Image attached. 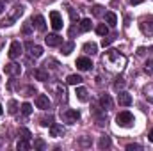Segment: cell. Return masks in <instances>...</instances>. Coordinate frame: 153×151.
<instances>
[{
  "instance_id": "obj_1",
  "label": "cell",
  "mask_w": 153,
  "mask_h": 151,
  "mask_svg": "<svg viewBox=\"0 0 153 151\" xmlns=\"http://www.w3.org/2000/svg\"><path fill=\"white\" fill-rule=\"evenodd\" d=\"M103 64L112 71H121L126 66V57L123 53H119L117 50H109L103 57Z\"/></svg>"
},
{
  "instance_id": "obj_2",
  "label": "cell",
  "mask_w": 153,
  "mask_h": 151,
  "mask_svg": "<svg viewBox=\"0 0 153 151\" xmlns=\"http://www.w3.org/2000/svg\"><path fill=\"white\" fill-rule=\"evenodd\" d=\"M116 123L119 126H130L134 123V115H132V112H128V110H123V112H119L116 115Z\"/></svg>"
},
{
  "instance_id": "obj_3",
  "label": "cell",
  "mask_w": 153,
  "mask_h": 151,
  "mask_svg": "<svg viewBox=\"0 0 153 151\" xmlns=\"http://www.w3.org/2000/svg\"><path fill=\"white\" fill-rule=\"evenodd\" d=\"M22 50H23L22 43H20V41H13L11 46H9V57H11V59H18V57L22 55Z\"/></svg>"
},
{
  "instance_id": "obj_4",
  "label": "cell",
  "mask_w": 153,
  "mask_h": 151,
  "mask_svg": "<svg viewBox=\"0 0 153 151\" xmlns=\"http://www.w3.org/2000/svg\"><path fill=\"white\" fill-rule=\"evenodd\" d=\"M4 71H5V75H9V76H20L22 68H20V64H16V62H9V64L4 66Z\"/></svg>"
},
{
  "instance_id": "obj_5",
  "label": "cell",
  "mask_w": 153,
  "mask_h": 151,
  "mask_svg": "<svg viewBox=\"0 0 153 151\" xmlns=\"http://www.w3.org/2000/svg\"><path fill=\"white\" fill-rule=\"evenodd\" d=\"M50 21H52L53 30H61V29H62V16H61L57 11H52V13H50Z\"/></svg>"
},
{
  "instance_id": "obj_6",
  "label": "cell",
  "mask_w": 153,
  "mask_h": 151,
  "mask_svg": "<svg viewBox=\"0 0 153 151\" xmlns=\"http://www.w3.org/2000/svg\"><path fill=\"white\" fill-rule=\"evenodd\" d=\"M139 27H141V30H143L144 34L152 36L153 34V18H143L141 23H139Z\"/></svg>"
},
{
  "instance_id": "obj_7",
  "label": "cell",
  "mask_w": 153,
  "mask_h": 151,
  "mask_svg": "<svg viewBox=\"0 0 153 151\" xmlns=\"http://www.w3.org/2000/svg\"><path fill=\"white\" fill-rule=\"evenodd\" d=\"M36 107L41 109V110L50 109V100H48L46 94H38V96H36Z\"/></svg>"
},
{
  "instance_id": "obj_8",
  "label": "cell",
  "mask_w": 153,
  "mask_h": 151,
  "mask_svg": "<svg viewBox=\"0 0 153 151\" xmlns=\"http://www.w3.org/2000/svg\"><path fill=\"white\" fill-rule=\"evenodd\" d=\"M76 68H78L80 71H87V70L93 68V62H91V59H87V57H80V59H76Z\"/></svg>"
},
{
  "instance_id": "obj_9",
  "label": "cell",
  "mask_w": 153,
  "mask_h": 151,
  "mask_svg": "<svg viewBox=\"0 0 153 151\" xmlns=\"http://www.w3.org/2000/svg\"><path fill=\"white\" fill-rule=\"evenodd\" d=\"M117 103L123 105V107H128V105L132 103V96H130L126 91H119V94H117Z\"/></svg>"
},
{
  "instance_id": "obj_10",
  "label": "cell",
  "mask_w": 153,
  "mask_h": 151,
  "mask_svg": "<svg viewBox=\"0 0 153 151\" xmlns=\"http://www.w3.org/2000/svg\"><path fill=\"white\" fill-rule=\"evenodd\" d=\"M27 50H29V53H30V57H34V59H38L43 55V48L38 46V44H32L30 41L27 43Z\"/></svg>"
},
{
  "instance_id": "obj_11",
  "label": "cell",
  "mask_w": 153,
  "mask_h": 151,
  "mask_svg": "<svg viewBox=\"0 0 153 151\" xmlns=\"http://www.w3.org/2000/svg\"><path fill=\"white\" fill-rule=\"evenodd\" d=\"M45 41H46L48 46H59V44H62V38L59 34H48L45 38Z\"/></svg>"
},
{
  "instance_id": "obj_12",
  "label": "cell",
  "mask_w": 153,
  "mask_h": 151,
  "mask_svg": "<svg viewBox=\"0 0 153 151\" xmlns=\"http://www.w3.org/2000/svg\"><path fill=\"white\" fill-rule=\"evenodd\" d=\"M50 135H52V137H62V135H64V128H62V124L52 123V124H50Z\"/></svg>"
},
{
  "instance_id": "obj_13",
  "label": "cell",
  "mask_w": 153,
  "mask_h": 151,
  "mask_svg": "<svg viewBox=\"0 0 153 151\" xmlns=\"http://www.w3.org/2000/svg\"><path fill=\"white\" fill-rule=\"evenodd\" d=\"M64 117H66V121L68 123H76L78 119H80V112L78 110H66V114H64Z\"/></svg>"
},
{
  "instance_id": "obj_14",
  "label": "cell",
  "mask_w": 153,
  "mask_h": 151,
  "mask_svg": "<svg viewBox=\"0 0 153 151\" xmlns=\"http://www.w3.org/2000/svg\"><path fill=\"white\" fill-rule=\"evenodd\" d=\"M82 50L85 52V53H89V55H94V53H98V44L96 43H85L84 46H82Z\"/></svg>"
},
{
  "instance_id": "obj_15",
  "label": "cell",
  "mask_w": 153,
  "mask_h": 151,
  "mask_svg": "<svg viewBox=\"0 0 153 151\" xmlns=\"http://www.w3.org/2000/svg\"><path fill=\"white\" fill-rule=\"evenodd\" d=\"M100 105H102L103 110H111V109H112V100H111V96H109V94H103V96L100 98Z\"/></svg>"
},
{
  "instance_id": "obj_16",
  "label": "cell",
  "mask_w": 153,
  "mask_h": 151,
  "mask_svg": "<svg viewBox=\"0 0 153 151\" xmlns=\"http://www.w3.org/2000/svg\"><path fill=\"white\" fill-rule=\"evenodd\" d=\"M29 148H30L29 139H20V141H18V144H16V150H18V151H27Z\"/></svg>"
},
{
  "instance_id": "obj_17",
  "label": "cell",
  "mask_w": 153,
  "mask_h": 151,
  "mask_svg": "<svg viewBox=\"0 0 153 151\" xmlns=\"http://www.w3.org/2000/svg\"><path fill=\"white\" fill-rule=\"evenodd\" d=\"M66 82H68L70 85H80L84 80H82V76L80 75H70L68 78H66Z\"/></svg>"
},
{
  "instance_id": "obj_18",
  "label": "cell",
  "mask_w": 153,
  "mask_h": 151,
  "mask_svg": "<svg viewBox=\"0 0 153 151\" xmlns=\"http://www.w3.org/2000/svg\"><path fill=\"white\" fill-rule=\"evenodd\" d=\"M76 98H78L80 101H87V100H89L87 89H85V87H78V89H76Z\"/></svg>"
},
{
  "instance_id": "obj_19",
  "label": "cell",
  "mask_w": 153,
  "mask_h": 151,
  "mask_svg": "<svg viewBox=\"0 0 153 151\" xmlns=\"http://www.w3.org/2000/svg\"><path fill=\"white\" fill-rule=\"evenodd\" d=\"M111 144H112V142H111V137H107V135H105V137H102V139H100L98 148H100V150H109V148H111Z\"/></svg>"
},
{
  "instance_id": "obj_20",
  "label": "cell",
  "mask_w": 153,
  "mask_h": 151,
  "mask_svg": "<svg viewBox=\"0 0 153 151\" xmlns=\"http://www.w3.org/2000/svg\"><path fill=\"white\" fill-rule=\"evenodd\" d=\"M36 29L41 30V32H45V30H46V21H45V18H43V16H36Z\"/></svg>"
},
{
  "instance_id": "obj_21",
  "label": "cell",
  "mask_w": 153,
  "mask_h": 151,
  "mask_svg": "<svg viewBox=\"0 0 153 151\" xmlns=\"http://www.w3.org/2000/svg\"><path fill=\"white\" fill-rule=\"evenodd\" d=\"M91 27H93V23H91V20H89V18H84V20L80 21V30L87 32V30H91Z\"/></svg>"
},
{
  "instance_id": "obj_22",
  "label": "cell",
  "mask_w": 153,
  "mask_h": 151,
  "mask_svg": "<svg viewBox=\"0 0 153 151\" xmlns=\"http://www.w3.org/2000/svg\"><path fill=\"white\" fill-rule=\"evenodd\" d=\"M96 32H98V36H102V38H105V36L109 34V27H107L105 23H100V25L96 27Z\"/></svg>"
},
{
  "instance_id": "obj_23",
  "label": "cell",
  "mask_w": 153,
  "mask_h": 151,
  "mask_svg": "<svg viewBox=\"0 0 153 151\" xmlns=\"http://www.w3.org/2000/svg\"><path fill=\"white\" fill-rule=\"evenodd\" d=\"M34 76H36L38 80H41V82H46V80H48V73H46L45 70H36V71H34Z\"/></svg>"
},
{
  "instance_id": "obj_24",
  "label": "cell",
  "mask_w": 153,
  "mask_h": 151,
  "mask_svg": "<svg viewBox=\"0 0 153 151\" xmlns=\"http://www.w3.org/2000/svg\"><path fill=\"white\" fill-rule=\"evenodd\" d=\"M73 48H75V44L70 41V43H62V53L64 55H70L71 52H73Z\"/></svg>"
},
{
  "instance_id": "obj_25",
  "label": "cell",
  "mask_w": 153,
  "mask_h": 151,
  "mask_svg": "<svg viewBox=\"0 0 153 151\" xmlns=\"http://www.w3.org/2000/svg\"><path fill=\"white\" fill-rule=\"evenodd\" d=\"M105 20H107V23H109L111 27H114L116 23H117V16H116L114 13H107V14H105Z\"/></svg>"
},
{
  "instance_id": "obj_26",
  "label": "cell",
  "mask_w": 153,
  "mask_h": 151,
  "mask_svg": "<svg viewBox=\"0 0 153 151\" xmlns=\"http://www.w3.org/2000/svg\"><path fill=\"white\" fill-rule=\"evenodd\" d=\"M78 144H80L82 148H89V146L93 144V141H91V137H82V139L78 141Z\"/></svg>"
},
{
  "instance_id": "obj_27",
  "label": "cell",
  "mask_w": 153,
  "mask_h": 151,
  "mask_svg": "<svg viewBox=\"0 0 153 151\" xmlns=\"http://www.w3.org/2000/svg\"><path fill=\"white\" fill-rule=\"evenodd\" d=\"M125 84H126V82H125V78H121V76H119V78H116V82H114V89H116V91L123 89V87H125Z\"/></svg>"
},
{
  "instance_id": "obj_28",
  "label": "cell",
  "mask_w": 153,
  "mask_h": 151,
  "mask_svg": "<svg viewBox=\"0 0 153 151\" xmlns=\"http://www.w3.org/2000/svg\"><path fill=\"white\" fill-rule=\"evenodd\" d=\"M144 71H146L148 75H153V59L146 61V64H144Z\"/></svg>"
},
{
  "instance_id": "obj_29",
  "label": "cell",
  "mask_w": 153,
  "mask_h": 151,
  "mask_svg": "<svg viewBox=\"0 0 153 151\" xmlns=\"http://www.w3.org/2000/svg\"><path fill=\"white\" fill-rule=\"evenodd\" d=\"M18 135H22V139H30V137H32L27 128H20V130H18Z\"/></svg>"
},
{
  "instance_id": "obj_30",
  "label": "cell",
  "mask_w": 153,
  "mask_h": 151,
  "mask_svg": "<svg viewBox=\"0 0 153 151\" xmlns=\"http://www.w3.org/2000/svg\"><path fill=\"white\" fill-rule=\"evenodd\" d=\"M30 112H32V105H30V103H23V105H22V114L29 115Z\"/></svg>"
},
{
  "instance_id": "obj_31",
  "label": "cell",
  "mask_w": 153,
  "mask_h": 151,
  "mask_svg": "<svg viewBox=\"0 0 153 151\" xmlns=\"http://www.w3.org/2000/svg\"><path fill=\"white\" fill-rule=\"evenodd\" d=\"M16 110H18V103L14 100H11L9 101V114H16Z\"/></svg>"
},
{
  "instance_id": "obj_32",
  "label": "cell",
  "mask_w": 153,
  "mask_h": 151,
  "mask_svg": "<svg viewBox=\"0 0 153 151\" xmlns=\"http://www.w3.org/2000/svg\"><path fill=\"white\" fill-rule=\"evenodd\" d=\"M144 94H146V98H148V100H152V101H153V85H148V87L144 89Z\"/></svg>"
},
{
  "instance_id": "obj_33",
  "label": "cell",
  "mask_w": 153,
  "mask_h": 151,
  "mask_svg": "<svg viewBox=\"0 0 153 151\" xmlns=\"http://www.w3.org/2000/svg\"><path fill=\"white\" fill-rule=\"evenodd\" d=\"M93 14H94V16H102V14H103V7H102V5H94V7H93Z\"/></svg>"
},
{
  "instance_id": "obj_34",
  "label": "cell",
  "mask_w": 153,
  "mask_h": 151,
  "mask_svg": "<svg viewBox=\"0 0 153 151\" xmlns=\"http://www.w3.org/2000/svg\"><path fill=\"white\" fill-rule=\"evenodd\" d=\"M34 148L36 150H45V141L43 139H36L34 141Z\"/></svg>"
},
{
  "instance_id": "obj_35",
  "label": "cell",
  "mask_w": 153,
  "mask_h": 151,
  "mask_svg": "<svg viewBox=\"0 0 153 151\" xmlns=\"http://www.w3.org/2000/svg\"><path fill=\"white\" fill-rule=\"evenodd\" d=\"M52 123H53V119H52L50 115H48V117H43V119H41V124H43V126H50Z\"/></svg>"
},
{
  "instance_id": "obj_36",
  "label": "cell",
  "mask_w": 153,
  "mask_h": 151,
  "mask_svg": "<svg viewBox=\"0 0 153 151\" xmlns=\"http://www.w3.org/2000/svg\"><path fill=\"white\" fill-rule=\"evenodd\" d=\"M134 150H141V146L139 144H128L126 146V151H134Z\"/></svg>"
},
{
  "instance_id": "obj_37",
  "label": "cell",
  "mask_w": 153,
  "mask_h": 151,
  "mask_svg": "<svg viewBox=\"0 0 153 151\" xmlns=\"http://www.w3.org/2000/svg\"><path fill=\"white\" fill-rule=\"evenodd\" d=\"M111 43H112V38H107V36L103 38V41H102V44H103V46H109Z\"/></svg>"
},
{
  "instance_id": "obj_38",
  "label": "cell",
  "mask_w": 153,
  "mask_h": 151,
  "mask_svg": "<svg viewBox=\"0 0 153 151\" xmlns=\"http://www.w3.org/2000/svg\"><path fill=\"white\" fill-rule=\"evenodd\" d=\"M23 34H30V23H25V27H23Z\"/></svg>"
},
{
  "instance_id": "obj_39",
  "label": "cell",
  "mask_w": 153,
  "mask_h": 151,
  "mask_svg": "<svg viewBox=\"0 0 153 151\" xmlns=\"http://www.w3.org/2000/svg\"><path fill=\"white\" fill-rule=\"evenodd\" d=\"M128 2H130V4H132V5H137V4H141V2H143V0H128Z\"/></svg>"
},
{
  "instance_id": "obj_40",
  "label": "cell",
  "mask_w": 153,
  "mask_h": 151,
  "mask_svg": "<svg viewBox=\"0 0 153 151\" xmlns=\"http://www.w3.org/2000/svg\"><path fill=\"white\" fill-rule=\"evenodd\" d=\"M148 139H150V142H153V128H152V132H150V135H148Z\"/></svg>"
},
{
  "instance_id": "obj_41",
  "label": "cell",
  "mask_w": 153,
  "mask_h": 151,
  "mask_svg": "<svg viewBox=\"0 0 153 151\" xmlns=\"http://www.w3.org/2000/svg\"><path fill=\"white\" fill-rule=\"evenodd\" d=\"M2 13H4V4L0 2V14H2Z\"/></svg>"
},
{
  "instance_id": "obj_42",
  "label": "cell",
  "mask_w": 153,
  "mask_h": 151,
  "mask_svg": "<svg viewBox=\"0 0 153 151\" xmlns=\"http://www.w3.org/2000/svg\"><path fill=\"white\" fill-rule=\"evenodd\" d=\"M0 115H2V105H0Z\"/></svg>"
},
{
  "instance_id": "obj_43",
  "label": "cell",
  "mask_w": 153,
  "mask_h": 151,
  "mask_svg": "<svg viewBox=\"0 0 153 151\" xmlns=\"http://www.w3.org/2000/svg\"><path fill=\"white\" fill-rule=\"evenodd\" d=\"M0 146H2V137H0Z\"/></svg>"
}]
</instances>
